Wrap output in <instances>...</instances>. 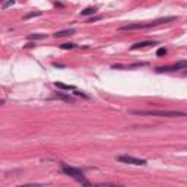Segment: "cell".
<instances>
[{
  "instance_id": "7c38bea8",
  "label": "cell",
  "mask_w": 187,
  "mask_h": 187,
  "mask_svg": "<svg viewBox=\"0 0 187 187\" xmlns=\"http://www.w3.org/2000/svg\"><path fill=\"white\" fill-rule=\"evenodd\" d=\"M75 47H76V44H73V43H66V44H61L60 46V48H63V50H72Z\"/></svg>"
},
{
  "instance_id": "277c9868",
  "label": "cell",
  "mask_w": 187,
  "mask_h": 187,
  "mask_svg": "<svg viewBox=\"0 0 187 187\" xmlns=\"http://www.w3.org/2000/svg\"><path fill=\"white\" fill-rule=\"evenodd\" d=\"M175 70H187V60H180L175 64L171 66H162V67H157L155 72L157 73H164V72H175Z\"/></svg>"
},
{
  "instance_id": "5bb4252c",
  "label": "cell",
  "mask_w": 187,
  "mask_h": 187,
  "mask_svg": "<svg viewBox=\"0 0 187 187\" xmlns=\"http://www.w3.org/2000/svg\"><path fill=\"white\" fill-rule=\"evenodd\" d=\"M165 54H167V48L161 47V48H158V50H157V56H158V57H164Z\"/></svg>"
},
{
  "instance_id": "3957f363",
  "label": "cell",
  "mask_w": 187,
  "mask_h": 187,
  "mask_svg": "<svg viewBox=\"0 0 187 187\" xmlns=\"http://www.w3.org/2000/svg\"><path fill=\"white\" fill-rule=\"evenodd\" d=\"M61 171H63L66 175H69V177H72V178H75V180H78L79 183L89 186V181L85 178V175H83V171H81L79 168L69 167V165H63V167H61Z\"/></svg>"
},
{
  "instance_id": "4fadbf2b",
  "label": "cell",
  "mask_w": 187,
  "mask_h": 187,
  "mask_svg": "<svg viewBox=\"0 0 187 187\" xmlns=\"http://www.w3.org/2000/svg\"><path fill=\"white\" fill-rule=\"evenodd\" d=\"M40 15H41V12H31V13L25 15V16H23V19L26 21V19H31V18H34V16H40Z\"/></svg>"
},
{
  "instance_id": "2e32d148",
  "label": "cell",
  "mask_w": 187,
  "mask_h": 187,
  "mask_svg": "<svg viewBox=\"0 0 187 187\" xmlns=\"http://www.w3.org/2000/svg\"><path fill=\"white\" fill-rule=\"evenodd\" d=\"M75 95H78V97H83V98H89L86 94H83V92H79V91H75Z\"/></svg>"
},
{
  "instance_id": "e0dca14e",
  "label": "cell",
  "mask_w": 187,
  "mask_h": 187,
  "mask_svg": "<svg viewBox=\"0 0 187 187\" xmlns=\"http://www.w3.org/2000/svg\"><path fill=\"white\" fill-rule=\"evenodd\" d=\"M13 3H15V0H9L8 3H5V6H3V8H8V6H10V5H13Z\"/></svg>"
},
{
  "instance_id": "30bf717a",
  "label": "cell",
  "mask_w": 187,
  "mask_h": 187,
  "mask_svg": "<svg viewBox=\"0 0 187 187\" xmlns=\"http://www.w3.org/2000/svg\"><path fill=\"white\" fill-rule=\"evenodd\" d=\"M54 85H56V88H59V89H64V91H70V89H75L73 86H70V85H64V83H61V82H56Z\"/></svg>"
},
{
  "instance_id": "9a60e30c",
  "label": "cell",
  "mask_w": 187,
  "mask_h": 187,
  "mask_svg": "<svg viewBox=\"0 0 187 187\" xmlns=\"http://www.w3.org/2000/svg\"><path fill=\"white\" fill-rule=\"evenodd\" d=\"M101 19H102V16H92L91 19H88V22L92 23V22H97V21H101Z\"/></svg>"
},
{
  "instance_id": "6da1fadb",
  "label": "cell",
  "mask_w": 187,
  "mask_h": 187,
  "mask_svg": "<svg viewBox=\"0 0 187 187\" xmlns=\"http://www.w3.org/2000/svg\"><path fill=\"white\" fill-rule=\"evenodd\" d=\"M132 114L137 116H158V117H187L184 111H171V110H130Z\"/></svg>"
},
{
  "instance_id": "9c48e42d",
  "label": "cell",
  "mask_w": 187,
  "mask_h": 187,
  "mask_svg": "<svg viewBox=\"0 0 187 187\" xmlns=\"http://www.w3.org/2000/svg\"><path fill=\"white\" fill-rule=\"evenodd\" d=\"M56 97L60 98V99H63V101H66V102H75V99H73L70 95H66V94H61V92H57Z\"/></svg>"
},
{
  "instance_id": "ba28073f",
  "label": "cell",
  "mask_w": 187,
  "mask_h": 187,
  "mask_svg": "<svg viewBox=\"0 0 187 187\" xmlns=\"http://www.w3.org/2000/svg\"><path fill=\"white\" fill-rule=\"evenodd\" d=\"M97 10H98V9H97L95 6H89V8L83 9V10L81 12V15H82V16H94V13H95Z\"/></svg>"
},
{
  "instance_id": "8fae6325",
  "label": "cell",
  "mask_w": 187,
  "mask_h": 187,
  "mask_svg": "<svg viewBox=\"0 0 187 187\" xmlns=\"http://www.w3.org/2000/svg\"><path fill=\"white\" fill-rule=\"evenodd\" d=\"M46 38V35L44 34H32V35H28V40L32 41V40H43Z\"/></svg>"
},
{
  "instance_id": "ac0fdd59",
  "label": "cell",
  "mask_w": 187,
  "mask_h": 187,
  "mask_svg": "<svg viewBox=\"0 0 187 187\" xmlns=\"http://www.w3.org/2000/svg\"><path fill=\"white\" fill-rule=\"evenodd\" d=\"M32 47H34V44H26L25 46V48H32Z\"/></svg>"
},
{
  "instance_id": "7a4b0ae2",
  "label": "cell",
  "mask_w": 187,
  "mask_h": 187,
  "mask_svg": "<svg viewBox=\"0 0 187 187\" xmlns=\"http://www.w3.org/2000/svg\"><path fill=\"white\" fill-rule=\"evenodd\" d=\"M177 18L175 16H165V18H159V19H155L152 22H145V23H129V25H124L121 26L120 29L123 31H133V29H143V28H151V26H157V25H161V23H168V22H173L175 21Z\"/></svg>"
},
{
  "instance_id": "52a82bcc",
  "label": "cell",
  "mask_w": 187,
  "mask_h": 187,
  "mask_svg": "<svg viewBox=\"0 0 187 187\" xmlns=\"http://www.w3.org/2000/svg\"><path fill=\"white\" fill-rule=\"evenodd\" d=\"M75 34V29L73 28H69V29H61V31H57L53 34V37H56V38H64V37H70Z\"/></svg>"
},
{
  "instance_id": "8992f818",
  "label": "cell",
  "mask_w": 187,
  "mask_h": 187,
  "mask_svg": "<svg viewBox=\"0 0 187 187\" xmlns=\"http://www.w3.org/2000/svg\"><path fill=\"white\" fill-rule=\"evenodd\" d=\"M157 44H158V41H155V40H146V41H139V43L133 44L130 48L137 50V48H142V47H152V46H157Z\"/></svg>"
},
{
  "instance_id": "5b68a950",
  "label": "cell",
  "mask_w": 187,
  "mask_h": 187,
  "mask_svg": "<svg viewBox=\"0 0 187 187\" xmlns=\"http://www.w3.org/2000/svg\"><path fill=\"white\" fill-rule=\"evenodd\" d=\"M117 161L124 162V164H132V165H146V159H140V158H135L130 155H120L117 157Z\"/></svg>"
}]
</instances>
